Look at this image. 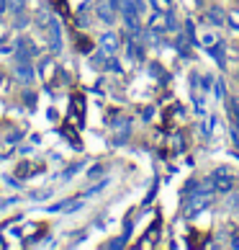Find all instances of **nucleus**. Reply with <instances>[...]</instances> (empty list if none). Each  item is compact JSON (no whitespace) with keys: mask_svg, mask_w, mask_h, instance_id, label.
<instances>
[{"mask_svg":"<svg viewBox=\"0 0 239 250\" xmlns=\"http://www.w3.org/2000/svg\"><path fill=\"white\" fill-rule=\"evenodd\" d=\"M211 204V191H201V193H193L185 201V217H196L198 211H203Z\"/></svg>","mask_w":239,"mask_h":250,"instance_id":"obj_1","label":"nucleus"},{"mask_svg":"<svg viewBox=\"0 0 239 250\" xmlns=\"http://www.w3.org/2000/svg\"><path fill=\"white\" fill-rule=\"evenodd\" d=\"M211 183H214V191L226 193V191H232V186H234V175L229 173L226 168H219V170L211 173Z\"/></svg>","mask_w":239,"mask_h":250,"instance_id":"obj_2","label":"nucleus"},{"mask_svg":"<svg viewBox=\"0 0 239 250\" xmlns=\"http://www.w3.org/2000/svg\"><path fill=\"white\" fill-rule=\"evenodd\" d=\"M121 11H124L126 26H129L134 34H139L142 29H139V16H136V11H134V0H121Z\"/></svg>","mask_w":239,"mask_h":250,"instance_id":"obj_3","label":"nucleus"},{"mask_svg":"<svg viewBox=\"0 0 239 250\" xmlns=\"http://www.w3.org/2000/svg\"><path fill=\"white\" fill-rule=\"evenodd\" d=\"M98 18H100V21H106V23H113V13H111V5H108L106 0H100V3H98Z\"/></svg>","mask_w":239,"mask_h":250,"instance_id":"obj_4","label":"nucleus"},{"mask_svg":"<svg viewBox=\"0 0 239 250\" xmlns=\"http://www.w3.org/2000/svg\"><path fill=\"white\" fill-rule=\"evenodd\" d=\"M116 49H118L116 34H103V52H106V54H113Z\"/></svg>","mask_w":239,"mask_h":250,"instance_id":"obj_5","label":"nucleus"},{"mask_svg":"<svg viewBox=\"0 0 239 250\" xmlns=\"http://www.w3.org/2000/svg\"><path fill=\"white\" fill-rule=\"evenodd\" d=\"M208 54L219 62V67H221V70L226 67V57H224V47H221V44H219V47H211V49H208Z\"/></svg>","mask_w":239,"mask_h":250,"instance_id":"obj_6","label":"nucleus"},{"mask_svg":"<svg viewBox=\"0 0 239 250\" xmlns=\"http://www.w3.org/2000/svg\"><path fill=\"white\" fill-rule=\"evenodd\" d=\"M18 80H23V83H31L34 80V72H31V67L29 64H18Z\"/></svg>","mask_w":239,"mask_h":250,"instance_id":"obj_7","label":"nucleus"},{"mask_svg":"<svg viewBox=\"0 0 239 250\" xmlns=\"http://www.w3.org/2000/svg\"><path fill=\"white\" fill-rule=\"evenodd\" d=\"M208 21L211 23H224V13H221V8H211V11H208Z\"/></svg>","mask_w":239,"mask_h":250,"instance_id":"obj_8","label":"nucleus"},{"mask_svg":"<svg viewBox=\"0 0 239 250\" xmlns=\"http://www.w3.org/2000/svg\"><path fill=\"white\" fill-rule=\"evenodd\" d=\"M214 96H216V98H224V96H226V85H224V78H216V83H214Z\"/></svg>","mask_w":239,"mask_h":250,"instance_id":"obj_9","label":"nucleus"},{"mask_svg":"<svg viewBox=\"0 0 239 250\" xmlns=\"http://www.w3.org/2000/svg\"><path fill=\"white\" fill-rule=\"evenodd\" d=\"M226 104H229V111H232V119H237V124H239V104L234 98H229Z\"/></svg>","mask_w":239,"mask_h":250,"instance_id":"obj_10","label":"nucleus"},{"mask_svg":"<svg viewBox=\"0 0 239 250\" xmlns=\"http://www.w3.org/2000/svg\"><path fill=\"white\" fill-rule=\"evenodd\" d=\"M100 173H103V168H100V165H95V168H90V173H88V178H98Z\"/></svg>","mask_w":239,"mask_h":250,"instance_id":"obj_11","label":"nucleus"},{"mask_svg":"<svg viewBox=\"0 0 239 250\" xmlns=\"http://www.w3.org/2000/svg\"><path fill=\"white\" fill-rule=\"evenodd\" d=\"M21 5H23V0H11V8H13V11H18Z\"/></svg>","mask_w":239,"mask_h":250,"instance_id":"obj_12","label":"nucleus"},{"mask_svg":"<svg viewBox=\"0 0 239 250\" xmlns=\"http://www.w3.org/2000/svg\"><path fill=\"white\" fill-rule=\"evenodd\" d=\"M80 49H82V52H88V49H90V42H88V39H82V42H80Z\"/></svg>","mask_w":239,"mask_h":250,"instance_id":"obj_13","label":"nucleus"},{"mask_svg":"<svg viewBox=\"0 0 239 250\" xmlns=\"http://www.w3.org/2000/svg\"><path fill=\"white\" fill-rule=\"evenodd\" d=\"M111 5H113V11H116V8H121V0H111Z\"/></svg>","mask_w":239,"mask_h":250,"instance_id":"obj_14","label":"nucleus"},{"mask_svg":"<svg viewBox=\"0 0 239 250\" xmlns=\"http://www.w3.org/2000/svg\"><path fill=\"white\" fill-rule=\"evenodd\" d=\"M237 78H239V70H237Z\"/></svg>","mask_w":239,"mask_h":250,"instance_id":"obj_15","label":"nucleus"},{"mask_svg":"<svg viewBox=\"0 0 239 250\" xmlns=\"http://www.w3.org/2000/svg\"><path fill=\"white\" fill-rule=\"evenodd\" d=\"M0 78H3V75H0Z\"/></svg>","mask_w":239,"mask_h":250,"instance_id":"obj_16","label":"nucleus"}]
</instances>
